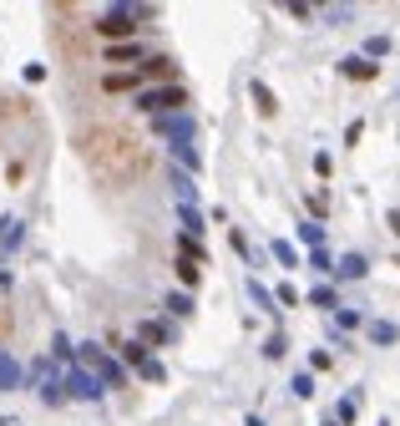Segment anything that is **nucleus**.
<instances>
[{
  "label": "nucleus",
  "instance_id": "nucleus-1",
  "mask_svg": "<svg viewBox=\"0 0 400 426\" xmlns=\"http://www.w3.org/2000/svg\"><path fill=\"white\" fill-rule=\"evenodd\" d=\"M82 152H86V163H92L107 183H117V188L147 173V147H142L127 127H117V122L86 127L82 132Z\"/></svg>",
  "mask_w": 400,
  "mask_h": 426
},
{
  "label": "nucleus",
  "instance_id": "nucleus-2",
  "mask_svg": "<svg viewBox=\"0 0 400 426\" xmlns=\"http://www.w3.org/2000/svg\"><path fill=\"white\" fill-rule=\"evenodd\" d=\"M142 16H152V10H142V5H112V10H101V16H97V25H92V31L101 36V41L122 46L127 36L137 31V21H142Z\"/></svg>",
  "mask_w": 400,
  "mask_h": 426
},
{
  "label": "nucleus",
  "instance_id": "nucleus-3",
  "mask_svg": "<svg viewBox=\"0 0 400 426\" xmlns=\"http://www.w3.org/2000/svg\"><path fill=\"white\" fill-rule=\"evenodd\" d=\"M188 107V92L183 86H147V92H137V112H152V117H173V112Z\"/></svg>",
  "mask_w": 400,
  "mask_h": 426
},
{
  "label": "nucleus",
  "instance_id": "nucleus-4",
  "mask_svg": "<svg viewBox=\"0 0 400 426\" xmlns=\"http://www.w3.org/2000/svg\"><path fill=\"white\" fill-rule=\"evenodd\" d=\"M76 360H82V370H92L97 381L122 386V366H117V360H112L107 351H101V345H82V351H76Z\"/></svg>",
  "mask_w": 400,
  "mask_h": 426
},
{
  "label": "nucleus",
  "instance_id": "nucleus-5",
  "mask_svg": "<svg viewBox=\"0 0 400 426\" xmlns=\"http://www.w3.org/2000/svg\"><path fill=\"white\" fill-rule=\"evenodd\" d=\"M31 381H36V391H41V401H46V406H61V401H66V381L51 370V360H36Z\"/></svg>",
  "mask_w": 400,
  "mask_h": 426
},
{
  "label": "nucleus",
  "instance_id": "nucleus-6",
  "mask_svg": "<svg viewBox=\"0 0 400 426\" xmlns=\"http://www.w3.org/2000/svg\"><path fill=\"white\" fill-rule=\"evenodd\" d=\"M66 396H76V401H101V381L92 376V370H82V366H71L66 376Z\"/></svg>",
  "mask_w": 400,
  "mask_h": 426
},
{
  "label": "nucleus",
  "instance_id": "nucleus-7",
  "mask_svg": "<svg viewBox=\"0 0 400 426\" xmlns=\"http://www.w3.org/2000/svg\"><path fill=\"white\" fill-rule=\"evenodd\" d=\"M158 132H167V137H173V147H177V142H192V117H188V112L158 117Z\"/></svg>",
  "mask_w": 400,
  "mask_h": 426
},
{
  "label": "nucleus",
  "instance_id": "nucleus-8",
  "mask_svg": "<svg viewBox=\"0 0 400 426\" xmlns=\"http://www.w3.org/2000/svg\"><path fill=\"white\" fill-rule=\"evenodd\" d=\"M21 381H25L21 360L10 355V351H0V391H21Z\"/></svg>",
  "mask_w": 400,
  "mask_h": 426
},
{
  "label": "nucleus",
  "instance_id": "nucleus-9",
  "mask_svg": "<svg viewBox=\"0 0 400 426\" xmlns=\"http://www.w3.org/2000/svg\"><path fill=\"white\" fill-rule=\"evenodd\" d=\"M340 71L350 76V82H370V76H375V61H365V56H345Z\"/></svg>",
  "mask_w": 400,
  "mask_h": 426
},
{
  "label": "nucleus",
  "instance_id": "nucleus-10",
  "mask_svg": "<svg viewBox=\"0 0 400 426\" xmlns=\"http://www.w3.org/2000/svg\"><path fill=\"white\" fill-rule=\"evenodd\" d=\"M0 249H21V224H16V218H10V213H0Z\"/></svg>",
  "mask_w": 400,
  "mask_h": 426
},
{
  "label": "nucleus",
  "instance_id": "nucleus-11",
  "mask_svg": "<svg viewBox=\"0 0 400 426\" xmlns=\"http://www.w3.org/2000/svg\"><path fill=\"white\" fill-rule=\"evenodd\" d=\"M334 274L340 279H365V259H360V254H345V259L334 264Z\"/></svg>",
  "mask_w": 400,
  "mask_h": 426
},
{
  "label": "nucleus",
  "instance_id": "nucleus-12",
  "mask_svg": "<svg viewBox=\"0 0 400 426\" xmlns=\"http://www.w3.org/2000/svg\"><path fill=\"white\" fill-rule=\"evenodd\" d=\"M137 76H158V82H167V86H173V61H167V56H152V61H147V67H142Z\"/></svg>",
  "mask_w": 400,
  "mask_h": 426
},
{
  "label": "nucleus",
  "instance_id": "nucleus-13",
  "mask_svg": "<svg viewBox=\"0 0 400 426\" xmlns=\"http://www.w3.org/2000/svg\"><path fill=\"white\" fill-rule=\"evenodd\" d=\"M249 92H253V102H259V112H264V117H274V112H279V102H274V92H268L264 82H253Z\"/></svg>",
  "mask_w": 400,
  "mask_h": 426
},
{
  "label": "nucleus",
  "instance_id": "nucleus-14",
  "mask_svg": "<svg viewBox=\"0 0 400 426\" xmlns=\"http://www.w3.org/2000/svg\"><path fill=\"white\" fill-rule=\"evenodd\" d=\"M370 340H375V345H395V340H400V330L390 325V320H375V325H370Z\"/></svg>",
  "mask_w": 400,
  "mask_h": 426
},
{
  "label": "nucleus",
  "instance_id": "nucleus-15",
  "mask_svg": "<svg viewBox=\"0 0 400 426\" xmlns=\"http://www.w3.org/2000/svg\"><path fill=\"white\" fill-rule=\"evenodd\" d=\"M137 335H142V340H152V345H167V340H173V330L158 325V320H147V325H142Z\"/></svg>",
  "mask_w": 400,
  "mask_h": 426
},
{
  "label": "nucleus",
  "instance_id": "nucleus-16",
  "mask_svg": "<svg viewBox=\"0 0 400 426\" xmlns=\"http://www.w3.org/2000/svg\"><path fill=\"white\" fill-rule=\"evenodd\" d=\"M122 360H127V366H137V370H142V366H147L152 355L142 351V340H127V345H122Z\"/></svg>",
  "mask_w": 400,
  "mask_h": 426
},
{
  "label": "nucleus",
  "instance_id": "nucleus-17",
  "mask_svg": "<svg viewBox=\"0 0 400 426\" xmlns=\"http://www.w3.org/2000/svg\"><path fill=\"white\" fill-rule=\"evenodd\" d=\"M142 56V46L137 41H122V46H107V61H137Z\"/></svg>",
  "mask_w": 400,
  "mask_h": 426
},
{
  "label": "nucleus",
  "instance_id": "nucleus-18",
  "mask_svg": "<svg viewBox=\"0 0 400 426\" xmlns=\"http://www.w3.org/2000/svg\"><path fill=\"white\" fill-rule=\"evenodd\" d=\"M137 82H142L137 71H117V76H107L101 86H107V92H127V86H137Z\"/></svg>",
  "mask_w": 400,
  "mask_h": 426
},
{
  "label": "nucleus",
  "instance_id": "nucleus-19",
  "mask_svg": "<svg viewBox=\"0 0 400 426\" xmlns=\"http://www.w3.org/2000/svg\"><path fill=\"white\" fill-rule=\"evenodd\" d=\"M51 355H56V360H66V366H76V345L66 340V335H56V340H51Z\"/></svg>",
  "mask_w": 400,
  "mask_h": 426
},
{
  "label": "nucleus",
  "instance_id": "nucleus-20",
  "mask_svg": "<svg viewBox=\"0 0 400 426\" xmlns=\"http://www.w3.org/2000/svg\"><path fill=\"white\" fill-rule=\"evenodd\" d=\"M177 213H183V234L198 239V234H203V213H198V209H177Z\"/></svg>",
  "mask_w": 400,
  "mask_h": 426
},
{
  "label": "nucleus",
  "instance_id": "nucleus-21",
  "mask_svg": "<svg viewBox=\"0 0 400 426\" xmlns=\"http://www.w3.org/2000/svg\"><path fill=\"white\" fill-rule=\"evenodd\" d=\"M173 152H177V163H183L188 173H198V152H192V142H177Z\"/></svg>",
  "mask_w": 400,
  "mask_h": 426
},
{
  "label": "nucleus",
  "instance_id": "nucleus-22",
  "mask_svg": "<svg viewBox=\"0 0 400 426\" xmlns=\"http://www.w3.org/2000/svg\"><path fill=\"white\" fill-rule=\"evenodd\" d=\"M385 51H390V36H370V41H365V61L385 56Z\"/></svg>",
  "mask_w": 400,
  "mask_h": 426
},
{
  "label": "nucleus",
  "instance_id": "nucleus-23",
  "mask_svg": "<svg viewBox=\"0 0 400 426\" xmlns=\"http://www.w3.org/2000/svg\"><path fill=\"white\" fill-rule=\"evenodd\" d=\"M274 259H279L284 269H294V264H299V254H294V244H284V239H279V244H274Z\"/></svg>",
  "mask_w": 400,
  "mask_h": 426
},
{
  "label": "nucleus",
  "instance_id": "nucleus-24",
  "mask_svg": "<svg viewBox=\"0 0 400 426\" xmlns=\"http://www.w3.org/2000/svg\"><path fill=\"white\" fill-rule=\"evenodd\" d=\"M289 391H294V396H314V376H309V370H299V376L289 381Z\"/></svg>",
  "mask_w": 400,
  "mask_h": 426
},
{
  "label": "nucleus",
  "instance_id": "nucleus-25",
  "mask_svg": "<svg viewBox=\"0 0 400 426\" xmlns=\"http://www.w3.org/2000/svg\"><path fill=\"white\" fill-rule=\"evenodd\" d=\"M198 274H203V269H198V264H192V259H177V279H183V284H188V289H192V284H198Z\"/></svg>",
  "mask_w": 400,
  "mask_h": 426
},
{
  "label": "nucleus",
  "instance_id": "nucleus-26",
  "mask_svg": "<svg viewBox=\"0 0 400 426\" xmlns=\"http://www.w3.org/2000/svg\"><path fill=\"white\" fill-rule=\"evenodd\" d=\"M167 309L173 315H192V294H167Z\"/></svg>",
  "mask_w": 400,
  "mask_h": 426
},
{
  "label": "nucleus",
  "instance_id": "nucleus-27",
  "mask_svg": "<svg viewBox=\"0 0 400 426\" xmlns=\"http://www.w3.org/2000/svg\"><path fill=\"white\" fill-rule=\"evenodd\" d=\"M249 294H253V300H259L264 309H274V294H268V289H264V284H259V279H249Z\"/></svg>",
  "mask_w": 400,
  "mask_h": 426
},
{
  "label": "nucleus",
  "instance_id": "nucleus-28",
  "mask_svg": "<svg viewBox=\"0 0 400 426\" xmlns=\"http://www.w3.org/2000/svg\"><path fill=\"white\" fill-rule=\"evenodd\" d=\"M142 381H167V370H162V360H147V366H142Z\"/></svg>",
  "mask_w": 400,
  "mask_h": 426
},
{
  "label": "nucleus",
  "instance_id": "nucleus-29",
  "mask_svg": "<svg viewBox=\"0 0 400 426\" xmlns=\"http://www.w3.org/2000/svg\"><path fill=\"white\" fill-rule=\"evenodd\" d=\"M309 300H314V305H325V309H334V289H329V284H319V289L309 294Z\"/></svg>",
  "mask_w": 400,
  "mask_h": 426
},
{
  "label": "nucleus",
  "instance_id": "nucleus-30",
  "mask_svg": "<svg viewBox=\"0 0 400 426\" xmlns=\"http://www.w3.org/2000/svg\"><path fill=\"white\" fill-rule=\"evenodd\" d=\"M355 411H360V406H355V396H350V401H340V411H334V421H345V426H350V421H355Z\"/></svg>",
  "mask_w": 400,
  "mask_h": 426
},
{
  "label": "nucleus",
  "instance_id": "nucleus-31",
  "mask_svg": "<svg viewBox=\"0 0 400 426\" xmlns=\"http://www.w3.org/2000/svg\"><path fill=\"white\" fill-rule=\"evenodd\" d=\"M274 300H279V305H299V289H294V284H279Z\"/></svg>",
  "mask_w": 400,
  "mask_h": 426
},
{
  "label": "nucleus",
  "instance_id": "nucleus-32",
  "mask_svg": "<svg viewBox=\"0 0 400 426\" xmlns=\"http://www.w3.org/2000/svg\"><path fill=\"white\" fill-rule=\"evenodd\" d=\"M264 355H268V360H279V355H284V335H268V345H264Z\"/></svg>",
  "mask_w": 400,
  "mask_h": 426
},
{
  "label": "nucleus",
  "instance_id": "nucleus-33",
  "mask_svg": "<svg viewBox=\"0 0 400 426\" xmlns=\"http://www.w3.org/2000/svg\"><path fill=\"white\" fill-rule=\"evenodd\" d=\"M299 234H304V244H319V239H325V228H319V224H304Z\"/></svg>",
  "mask_w": 400,
  "mask_h": 426
},
{
  "label": "nucleus",
  "instance_id": "nucleus-34",
  "mask_svg": "<svg viewBox=\"0 0 400 426\" xmlns=\"http://www.w3.org/2000/svg\"><path fill=\"white\" fill-rule=\"evenodd\" d=\"M385 224H390L395 234H400V209H390V213H385Z\"/></svg>",
  "mask_w": 400,
  "mask_h": 426
}]
</instances>
